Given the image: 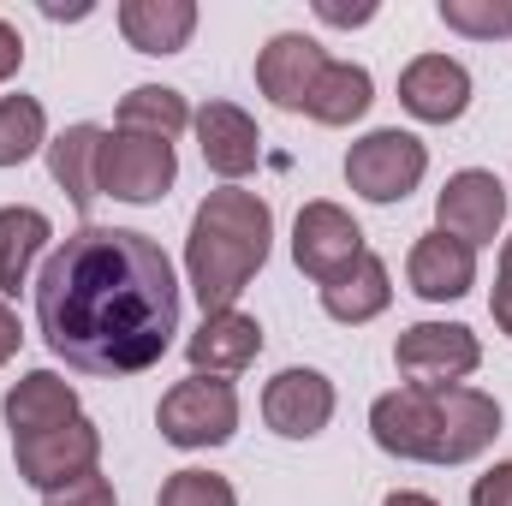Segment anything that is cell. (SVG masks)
Instances as JSON below:
<instances>
[{
    "mask_svg": "<svg viewBox=\"0 0 512 506\" xmlns=\"http://www.w3.org/2000/svg\"><path fill=\"white\" fill-rule=\"evenodd\" d=\"M191 126H197V143H203L209 173H221L227 185H239L256 161H262V131H256V120L245 108H233V102H203V108L191 114Z\"/></svg>",
    "mask_w": 512,
    "mask_h": 506,
    "instance_id": "obj_14",
    "label": "cell"
},
{
    "mask_svg": "<svg viewBox=\"0 0 512 506\" xmlns=\"http://www.w3.org/2000/svg\"><path fill=\"white\" fill-rule=\"evenodd\" d=\"M423 173H429L423 137H411V131H399V126L370 131V137H358L346 149V185L364 203H405L423 185Z\"/></svg>",
    "mask_w": 512,
    "mask_h": 506,
    "instance_id": "obj_5",
    "label": "cell"
},
{
    "mask_svg": "<svg viewBox=\"0 0 512 506\" xmlns=\"http://www.w3.org/2000/svg\"><path fill=\"white\" fill-rule=\"evenodd\" d=\"M471 506H512V459H501L495 471L471 483Z\"/></svg>",
    "mask_w": 512,
    "mask_h": 506,
    "instance_id": "obj_29",
    "label": "cell"
},
{
    "mask_svg": "<svg viewBox=\"0 0 512 506\" xmlns=\"http://www.w3.org/2000/svg\"><path fill=\"white\" fill-rule=\"evenodd\" d=\"M387 304H393V280H387V262L376 251H364L340 280H328L322 286V310L334 316V322H346V328H358V322H376Z\"/></svg>",
    "mask_w": 512,
    "mask_h": 506,
    "instance_id": "obj_19",
    "label": "cell"
},
{
    "mask_svg": "<svg viewBox=\"0 0 512 506\" xmlns=\"http://www.w3.org/2000/svg\"><path fill=\"white\" fill-rule=\"evenodd\" d=\"M96 459H102V429H96L90 417H72V423H60V429H42V435H18V441H12L18 477H24L30 489H42V495L66 489L72 477H90Z\"/></svg>",
    "mask_w": 512,
    "mask_h": 506,
    "instance_id": "obj_8",
    "label": "cell"
},
{
    "mask_svg": "<svg viewBox=\"0 0 512 506\" xmlns=\"http://www.w3.org/2000/svg\"><path fill=\"white\" fill-rule=\"evenodd\" d=\"M36 328L78 376L155 370L179 334L173 262L137 227H78L42 262Z\"/></svg>",
    "mask_w": 512,
    "mask_h": 506,
    "instance_id": "obj_1",
    "label": "cell"
},
{
    "mask_svg": "<svg viewBox=\"0 0 512 506\" xmlns=\"http://www.w3.org/2000/svg\"><path fill=\"white\" fill-rule=\"evenodd\" d=\"M18 66H24V36L0 18V84H6V78H18Z\"/></svg>",
    "mask_w": 512,
    "mask_h": 506,
    "instance_id": "obj_31",
    "label": "cell"
},
{
    "mask_svg": "<svg viewBox=\"0 0 512 506\" xmlns=\"http://www.w3.org/2000/svg\"><path fill=\"white\" fill-rule=\"evenodd\" d=\"M18 340H24V328H18V316H12V304L0 298V364H12V352H18Z\"/></svg>",
    "mask_w": 512,
    "mask_h": 506,
    "instance_id": "obj_32",
    "label": "cell"
},
{
    "mask_svg": "<svg viewBox=\"0 0 512 506\" xmlns=\"http://www.w3.org/2000/svg\"><path fill=\"white\" fill-rule=\"evenodd\" d=\"M441 24L471 42H495L512 36V0H441Z\"/></svg>",
    "mask_w": 512,
    "mask_h": 506,
    "instance_id": "obj_25",
    "label": "cell"
},
{
    "mask_svg": "<svg viewBox=\"0 0 512 506\" xmlns=\"http://www.w3.org/2000/svg\"><path fill=\"white\" fill-rule=\"evenodd\" d=\"M393 364H399L405 387H453V381L477 376L483 340L465 322H411L393 340Z\"/></svg>",
    "mask_w": 512,
    "mask_h": 506,
    "instance_id": "obj_6",
    "label": "cell"
},
{
    "mask_svg": "<svg viewBox=\"0 0 512 506\" xmlns=\"http://www.w3.org/2000/svg\"><path fill=\"white\" fill-rule=\"evenodd\" d=\"M256 352H262V322L245 310H215L203 316V328L185 340V358H191V376H239L251 370Z\"/></svg>",
    "mask_w": 512,
    "mask_h": 506,
    "instance_id": "obj_16",
    "label": "cell"
},
{
    "mask_svg": "<svg viewBox=\"0 0 512 506\" xmlns=\"http://www.w3.org/2000/svg\"><path fill=\"white\" fill-rule=\"evenodd\" d=\"M54 239V221L30 203H12L0 209V298H18V286L30 280V262L48 251Z\"/></svg>",
    "mask_w": 512,
    "mask_h": 506,
    "instance_id": "obj_21",
    "label": "cell"
},
{
    "mask_svg": "<svg viewBox=\"0 0 512 506\" xmlns=\"http://www.w3.org/2000/svg\"><path fill=\"white\" fill-rule=\"evenodd\" d=\"M155 506H239L233 483L215 477V471H173L161 483V501Z\"/></svg>",
    "mask_w": 512,
    "mask_h": 506,
    "instance_id": "obj_26",
    "label": "cell"
},
{
    "mask_svg": "<svg viewBox=\"0 0 512 506\" xmlns=\"http://www.w3.org/2000/svg\"><path fill=\"white\" fill-rule=\"evenodd\" d=\"M376 447L411 465H471L501 435V399L483 387H393L370 405Z\"/></svg>",
    "mask_w": 512,
    "mask_h": 506,
    "instance_id": "obj_2",
    "label": "cell"
},
{
    "mask_svg": "<svg viewBox=\"0 0 512 506\" xmlns=\"http://www.w3.org/2000/svg\"><path fill=\"white\" fill-rule=\"evenodd\" d=\"M364 256V233H358V221L340 209V203H304L298 209V227H292V262L316 280V286H328V280H340L352 262Z\"/></svg>",
    "mask_w": 512,
    "mask_h": 506,
    "instance_id": "obj_9",
    "label": "cell"
},
{
    "mask_svg": "<svg viewBox=\"0 0 512 506\" xmlns=\"http://www.w3.org/2000/svg\"><path fill=\"white\" fill-rule=\"evenodd\" d=\"M155 423H161V441H173L185 453L227 447L233 429H239V393H233V381H221V376H185L161 393Z\"/></svg>",
    "mask_w": 512,
    "mask_h": 506,
    "instance_id": "obj_4",
    "label": "cell"
},
{
    "mask_svg": "<svg viewBox=\"0 0 512 506\" xmlns=\"http://www.w3.org/2000/svg\"><path fill=\"white\" fill-rule=\"evenodd\" d=\"M48 143V114L36 96H0V167L30 161Z\"/></svg>",
    "mask_w": 512,
    "mask_h": 506,
    "instance_id": "obj_24",
    "label": "cell"
},
{
    "mask_svg": "<svg viewBox=\"0 0 512 506\" xmlns=\"http://www.w3.org/2000/svg\"><path fill=\"white\" fill-rule=\"evenodd\" d=\"M489 316H495V328L512 340V239L501 245V268H495V298H489Z\"/></svg>",
    "mask_w": 512,
    "mask_h": 506,
    "instance_id": "obj_28",
    "label": "cell"
},
{
    "mask_svg": "<svg viewBox=\"0 0 512 506\" xmlns=\"http://www.w3.org/2000/svg\"><path fill=\"white\" fill-rule=\"evenodd\" d=\"M501 221H507V185L495 173H483V167L453 173L441 185V197H435V227L453 233V239H465L471 251L477 245H495Z\"/></svg>",
    "mask_w": 512,
    "mask_h": 506,
    "instance_id": "obj_10",
    "label": "cell"
},
{
    "mask_svg": "<svg viewBox=\"0 0 512 506\" xmlns=\"http://www.w3.org/2000/svg\"><path fill=\"white\" fill-rule=\"evenodd\" d=\"M120 30L137 54H179L197 30V6L191 0H126Z\"/></svg>",
    "mask_w": 512,
    "mask_h": 506,
    "instance_id": "obj_20",
    "label": "cell"
},
{
    "mask_svg": "<svg viewBox=\"0 0 512 506\" xmlns=\"http://www.w3.org/2000/svg\"><path fill=\"white\" fill-rule=\"evenodd\" d=\"M268 245H274V209L256 191L221 185L197 203L191 239H185V274H191V292H197L203 316L239 304V292L268 262Z\"/></svg>",
    "mask_w": 512,
    "mask_h": 506,
    "instance_id": "obj_3",
    "label": "cell"
},
{
    "mask_svg": "<svg viewBox=\"0 0 512 506\" xmlns=\"http://www.w3.org/2000/svg\"><path fill=\"white\" fill-rule=\"evenodd\" d=\"M382 506H441V501H429V495H417V489H393Z\"/></svg>",
    "mask_w": 512,
    "mask_h": 506,
    "instance_id": "obj_33",
    "label": "cell"
},
{
    "mask_svg": "<svg viewBox=\"0 0 512 506\" xmlns=\"http://www.w3.org/2000/svg\"><path fill=\"white\" fill-rule=\"evenodd\" d=\"M179 179V155L167 137H143V131H108L102 143V167H96V191L120 197V203H155L167 197Z\"/></svg>",
    "mask_w": 512,
    "mask_h": 506,
    "instance_id": "obj_7",
    "label": "cell"
},
{
    "mask_svg": "<svg viewBox=\"0 0 512 506\" xmlns=\"http://www.w3.org/2000/svg\"><path fill=\"white\" fill-rule=\"evenodd\" d=\"M322 72H328L322 42L298 36V30H280V36L256 54V90H262L274 108H286V114H304V102H310V90H316Z\"/></svg>",
    "mask_w": 512,
    "mask_h": 506,
    "instance_id": "obj_12",
    "label": "cell"
},
{
    "mask_svg": "<svg viewBox=\"0 0 512 506\" xmlns=\"http://www.w3.org/2000/svg\"><path fill=\"white\" fill-rule=\"evenodd\" d=\"M262 417H268L274 435L310 441L334 417V381L322 376V370H280V376L262 387Z\"/></svg>",
    "mask_w": 512,
    "mask_h": 506,
    "instance_id": "obj_13",
    "label": "cell"
},
{
    "mask_svg": "<svg viewBox=\"0 0 512 506\" xmlns=\"http://www.w3.org/2000/svg\"><path fill=\"white\" fill-rule=\"evenodd\" d=\"M370 102H376L370 72H364V66H352V60H328V72L316 78V90H310L304 114H310L316 126H352V120H364V114H370Z\"/></svg>",
    "mask_w": 512,
    "mask_h": 506,
    "instance_id": "obj_22",
    "label": "cell"
},
{
    "mask_svg": "<svg viewBox=\"0 0 512 506\" xmlns=\"http://www.w3.org/2000/svg\"><path fill=\"white\" fill-rule=\"evenodd\" d=\"M42 506H114V483L102 471H90V477H72L66 489L42 495Z\"/></svg>",
    "mask_w": 512,
    "mask_h": 506,
    "instance_id": "obj_27",
    "label": "cell"
},
{
    "mask_svg": "<svg viewBox=\"0 0 512 506\" xmlns=\"http://www.w3.org/2000/svg\"><path fill=\"white\" fill-rule=\"evenodd\" d=\"M316 18H322V24H340V30H346V24H370V18H376V0H364V6H340V0H316Z\"/></svg>",
    "mask_w": 512,
    "mask_h": 506,
    "instance_id": "obj_30",
    "label": "cell"
},
{
    "mask_svg": "<svg viewBox=\"0 0 512 506\" xmlns=\"http://www.w3.org/2000/svg\"><path fill=\"white\" fill-rule=\"evenodd\" d=\"M405 274H411V292L417 298H429V304H453V298H465L471 286H477V251L465 245V239H453V233H423L411 256H405Z\"/></svg>",
    "mask_w": 512,
    "mask_h": 506,
    "instance_id": "obj_15",
    "label": "cell"
},
{
    "mask_svg": "<svg viewBox=\"0 0 512 506\" xmlns=\"http://www.w3.org/2000/svg\"><path fill=\"white\" fill-rule=\"evenodd\" d=\"M0 411H6L12 441L84 417V411H78V387H72L66 376H54V370H30V376H18L12 387H6V405H0Z\"/></svg>",
    "mask_w": 512,
    "mask_h": 506,
    "instance_id": "obj_17",
    "label": "cell"
},
{
    "mask_svg": "<svg viewBox=\"0 0 512 506\" xmlns=\"http://www.w3.org/2000/svg\"><path fill=\"white\" fill-rule=\"evenodd\" d=\"M102 143H108V131L102 126H66L54 143H48V173H54V185L72 197V209L78 215H90V203L102 197L96 191V167H102Z\"/></svg>",
    "mask_w": 512,
    "mask_h": 506,
    "instance_id": "obj_18",
    "label": "cell"
},
{
    "mask_svg": "<svg viewBox=\"0 0 512 506\" xmlns=\"http://www.w3.org/2000/svg\"><path fill=\"white\" fill-rule=\"evenodd\" d=\"M399 108L423 126H453L471 108V72L453 54H417L399 72Z\"/></svg>",
    "mask_w": 512,
    "mask_h": 506,
    "instance_id": "obj_11",
    "label": "cell"
},
{
    "mask_svg": "<svg viewBox=\"0 0 512 506\" xmlns=\"http://www.w3.org/2000/svg\"><path fill=\"white\" fill-rule=\"evenodd\" d=\"M191 126V102L167 84H137L131 96H120V131H143V137H179Z\"/></svg>",
    "mask_w": 512,
    "mask_h": 506,
    "instance_id": "obj_23",
    "label": "cell"
}]
</instances>
